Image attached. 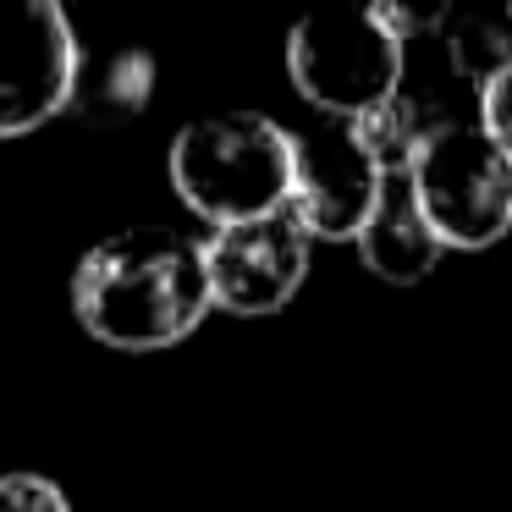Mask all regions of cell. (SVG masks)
<instances>
[{
	"mask_svg": "<svg viewBox=\"0 0 512 512\" xmlns=\"http://www.w3.org/2000/svg\"><path fill=\"white\" fill-rule=\"evenodd\" d=\"M215 309L204 243L177 226L111 232L72 270V314L94 342L116 353L177 347Z\"/></svg>",
	"mask_w": 512,
	"mask_h": 512,
	"instance_id": "6da1fadb",
	"label": "cell"
},
{
	"mask_svg": "<svg viewBox=\"0 0 512 512\" xmlns=\"http://www.w3.org/2000/svg\"><path fill=\"white\" fill-rule=\"evenodd\" d=\"M435 39L446 45V61L485 89L512 67V6H446Z\"/></svg>",
	"mask_w": 512,
	"mask_h": 512,
	"instance_id": "9c48e42d",
	"label": "cell"
},
{
	"mask_svg": "<svg viewBox=\"0 0 512 512\" xmlns=\"http://www.w3.org/2000/svg\"><path fill=\"white\" fill-rule=\"evenodd\" d=\"M0 512H72V501L56 479L17 468V474H0Z\"/></svg>",
	"mask_w": 512,
	"mask_h": 512,
	"instance_id": "8fae6325",
	"label": "cell"
},
{
	"mask_svg": "<svg viewBox=\"0 0 512 512\" xmlns=\"http://www.w3.org/2000/svg\"><path fill=\"white\" fill-rule=\"evenodd\" d=\"M408 45L386 28L375 6L314 12L287 34V78L331 122H358L391 94H402Z\"/></svg>",
	"mask_w": 512,
	"mask_h": 512,
	"instance_id": "3957f363",
	"label": "cell"
},
{
	"mask_svg": "<svg viewBox=\"0 0 512 512\" xmlns=\"http://www.w3.org/2000/svg\"><path fill=\"white\" fill-rule=\"evenodd\" d=\"M83 50L56 0H0V138H28L72 105Z\"/></svg>",
	"mask_w": 512,
	"mask_h": 512,
	"instance_id": "5b68a950",
	"label": "cell"
},
{
	"mask_svg": "<svg viewBox=\"0 0 512 512\" xmlns=\"http://www.w3.org/2000/svg\"><path fill=\"white\" fill-rule=\"evenodd\" d=\"M292 199L287 210L309 237H331V243H358L369 215L380 210L386 193V171L380 160L358 144L353 122H325L309 133H292Z\"/></svg>",
	"mask_w": 512,
	"mask_h": 512,
	"instance_id": "52a82bcc",
	"label": "cell"
},
{
	"mask_svg": "<svg viewBox=\"0 0 512 512\" xmlns=\"http://www.w3.org/2000/svg\"><path fill=\"white\" fill-rule=\"evenodd\" d=\"M435 127H441V122H435V116H424L408 94H391L386 105H375L369 116H358L353 133H358V144L380 160V171H386V177H408L413 160H419V149H424V138H430Z\"/></svg>",
	"mask_w": 512,
	"mask_h": 512,
	"instance_id": "30bf717a",
	"label": "cell"
},
{
	"mask_svg": "<svg viewBox=\"0 0 512 512\" xmlns=\"http://www.w3.org/2000/svg\"><path fill=\"white\" fill-rule=\"evenodd\" d=\"M358 259H364L369 276L391 281V287H413L441 265L446 243L435 237V226L424 221L419 199H413L408 177H391L380 193V210L369 215V226L358 232Z\"/></svg>",
	"mask_w": 512,
	"mask_h": 512,
	"instance_id": "ba28073f",
	"label": "cell"
},
{
	"mask_svg": "<svg viewBox=\"0 0 512 512\" xmlns=\"http://www.w3.org/2000/svg\"><path fill=\"white\" fill-rule=\"evenodd\" d=\"M479 127L512 155V67L479 89Z\"/></svg>",
	"mask_w": 512,
	"mask_h": 512,
	"instance_id": "7c38bea8",
	"label": "cell"
},
{
	"mask_svg": "<svg viewBox=\"0 0 512 512\" xmlns=\"http://www.w3.org/2000/svg\"><path fill=\"white\" fill-rule=\"evenodd\" d=\"M314 237L298 226L292 210L237 221L204 237V270H210V298L215 309L259 320V314L287 309L309 281Z\"/></svg>",
	"mask_w": 512,
	"mask_h": 512,
	"instance_id": "8992f818",
	"label": "cell"
},
{
	"mask_svg": "<svg viewBox=\"0 0 512 512\" xmlns=\"http://www.w3.org/2000/svg\"><path fill=\"white\" fill-rule=\"evenodd\" d=\"M292 133L265 111H215L171 138V188L215 232L287 210L292 199Z\"/></svg>",
	"mask_w": 512,
	"mask_h": 512,
	"instance_id": "7a4b0ae2",
	"label": "cell"
},
{
	"mask_svg": "<svg viewBox=\"0 0 512 512\" xmlns=\"http://www.w3.org/2000/svg\"><path fill=\"white\" fill-rule=\"evenodd\" d=\"M424 221L446 248H490L512 232V155L479 122H441L408 171Z\"/></svg>",
	"mask_w": 512,
	"mask_h": 512,
	"instance_id": "277c9868",
	"label": "cell"
}]
</instances>
